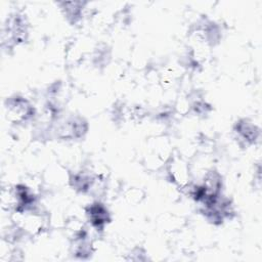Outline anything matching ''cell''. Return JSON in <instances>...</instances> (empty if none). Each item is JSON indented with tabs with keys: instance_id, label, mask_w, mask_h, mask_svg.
<instances>
[{
	"instance_id": "6da1fadb",
	"label": "cell",
	"mask_w": 262,
	"mask_h": 262,
	"mask_svg": "<svg viewBox=\"0 0 262 262\" xmlns=\"http://www.w3.org/2000/svg\"><path fill=\"white\" fill-rule=\"evenodd\" d=\"M87 216L91 225L97 230H102L110 221L107 209L100 203H93L87 209Z\"/></svg>"
},
{
	"instance_id": "7a4b0ae2",
	"label": "cell",
	"mask_w": 262,
	"mask_h": 262,
	"mask_svg": "<svg viewBox=\"0 0 262 262\" xmlns=\"http://www.w3.org/2000/svg\"><path fill=\"white\" fill-rule=\"evenodd\" d=\"M32 111L33 107L24 98H13L9 100V115L14 116L16 118V121L27 120L32 115Z\"/></svg>"
},
{
	"instance_id": "3957f363",
	"label": "cell",
	"mask_w": 262,
	"mask_h": 262,
	"mask_svg": "<svg viewBox=\"0 0 262 262\" xmlns=\"http://www.w3.org/2000/svg\"><path fill=\"white\" fill-rule=\"evenodd\" d=\"M235 132L237 133L238 137L242 138V140H244L248 144L255 143V141L260 136V131L258 127L249 123L246 120H243L236 124Z\"/></svg>"
}]
</instances>
